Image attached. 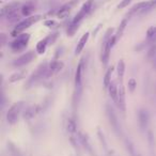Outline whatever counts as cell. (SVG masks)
<instances>
[{
    "label": "cell",
    "instance_id": "obj_1",
    "mask_svg": "<svg viewBox=\"0 0 156 156\" xmlns=\"http://www.w3.org/2000/svg\"><path fill=\"white\" fill-rule=\"evenodd\" d=\"M91 8H92V1H91V0L87 1V2L83 5V8L80 9V11L78 12L77 15L74 17V20H72L71 25L69 26V29H67V34H69V37H72V35H73L74 33L77 31L78 25L80 24L81 20H83V18L86 17V15L89 13L90 10H91Z\"/></svg>",
    "mask_w": 156,
    "mask_h": 156
},
{
    "label": "cell",
    "instance_id": "obj_2",
    "mask_svg": "<svg viewBox=\"0 0 156 156\" xmlns=\"http://www.w3.org/2000/svg\"><path fill=\"white\" fill-rule=\"evenodd\" d=\"M40 18H41V16H40V15H35V16H31V17H28V18H26V20H23V22L18 23V24L16 25L15 29L12 31L11 34L13 35V37H17V35H20V33H22L23 31L25 30V29L29 28L31 25H33L34 23H37V20H40Z\"/></svg>",
    "mask_w": 156,
    "mask_h": 156
},
{
    "label": "cell",
    "instance_id": "obj_3",
    "mask_svg": "<svg viewBox=\"0 0 156 156\" xmlns=\"http://www.w3.org/2000/svg\"><path fill=\"white\" fill-rule=\"evenodd\" d=\"M106 113H107V117H108L109 123H110L111 127L113 128V132L117 134V136H121L122 135L121 126H120L119 121H118V118H117V115H115V111H113V109L111 108L109 105L106 106Z\"/></svg>",
    "mask_w": 156,
    "mask_h": 156
},
{
    "label": "cell",
    "instance_id": "obj_4",
    "mask_svg": "<svg viewBox=\"0 0 156 156\" xmlns=\"http://www.w3.org/2000/svg\"><path fill=\"white\" fill-rule=\"evenodd\" d=\"M23 108V103H15L7 113V121L9 124H15L20 117V112Z\"/></svg>",
    "mask_w": 156,
    "mask_h": 156
},
{
    "label": "cell",
    "instance_id": "obj_5",
    "mask_svg": "<svg viewBox=\"0 0 156 156\" xmlns=\"http://www.w3.org/2000/svg\"><path fill=\"white\" fill-rule=\"evenodd\" d=\"M18 9H20V3L18 2L10 3V5H5V8H2V10L0 12V15H1V17H7L8 20L16 18V13H17Z\"/></svg>",
    "mask_w": 156,
    "mask_h": 156
},
{
    "label": "cell",
    "instance_id": "obj_6",
    "mask_svg": "<svg viewBox=\"0 0 156 156\" xmlns=\"http://www.w3.org/2000/svg\"><path fill=\"white\" fill-rule=\"evenodd\" d=\"M46 71H47V65L46 64H42L39 66V69L35 71V73L32 74L30 78H29L28 83H27V87L30 88L31 86H33L34 83H37L40 79H42L43 77L46 76Z\"/></svg>",
    "mask_w": 156,
    "mask_h": 156
},
{
    "label": "cell",
    "instance_id": "obj_7",
    "mask_svg": "<svg viewBox=\"0 0 156 156\" xmlns=\"http://www.w3.org/2000/svg\"><path fill=\"white\" fill-rule=\"evenodd\" d=\"M115 43H117V41H115V37H112L109 40H107L106 43H105L104 50H103V54H102V62H103V65H104V66H107V65H108L111 48L113 47V45H115Z\"/></svg>",
    "mask_w": 156,
    "mask_h": 156
},
{
    "label": "cell",
    "instance_id": "obj_8",
    "mask_svg": "<svg viewBox=\"0 0 156 156\" xmlns=\"http://www.w3.org/2000/svg\"><path fill=\"white\" fill-rule=\"evenodd\" d=\"M29 39H30V34H20L17 37V39L11 44V48L14 50V51H20V50H23L25 47L27 46L29 42Z\"/></svg>",
    "mask_w": 156,
    "mask_h": 156
},
{
    "label": "cell",
    "instance_id": "obj_9",
    "mask_svg": "<svg viewBox=\"0 0 156 156\" xmlns=\"http://www.w3.org/2000/svg\"><path fill=\"white\" fill-rule=\"evenodd\" d=\"M34 58V52L33 51H28L26 54L22 55L20 57H18L17 59L13 61V65L15 67H20V66H23V65H26L28 63H30L31 61L33 60Z\"/></svg>",
    "mask_w": 156,
    "mask_h": 156
},
{
    "label": "cell",
    "instance_id": "obj_10",
    "mask_svg": "<svg viewBox=\"0 0 156 156\" xmlns=\"http://www.w3.org/2000/svg\"><path fill=\"white\" fill-rule=\"evenodd\" d=\"M63 66H64V64H63V62H61V61H52V62H50L47 66L45 77L48 78V77H50V76L56 75L57 73H59V72L63 69Z\"/></svg>",
    "mask_w": 156,
    "mask_h": 156
},
{
    "label": "cell",
    "instance_id": "obj_11",
    "mask_svg": "<svg viewBox=\"0 0 156 156\" xmlns=\"http://www.w3.org/2000/svg\"><path fill=\"white\" fill-rule=\"evenodd\" d=\"M83 72V60H81V62L78 64L77 69H76V75H75V86H76V91H77L78 95H80V91H81Z\"/></svg>",
    "mask_w": 156,
    "mask_h": 156
},
{
    "label": "cell",
    "instance_id": "obj_12",
    "mask_svg": "<svg viewBox=\"0 0 156 156\" xmlns=\"http://www.w3.org/2000/svg\"><path fill=\"white\" fill-rule=\"evenodd\" d=\"M138 120H139V125H140V128L142 130H144L145 128L147 127V124H149V120H150V117H149V113H147V111L144 110V109H141V110H139Z\"/></svg>",
    "mask_w": 156,
    "mask_h": 156
},
{
    "label": "cell",
    "instance_id": "obj_13",
    "mask_svg": "<svg viewBox=\"0 0 156 156\" xmlns=\"http://www.w3.org/2000/svg\"><path fill=\"white\" fill-rule=\"evenodd\" d=\"M118 107L120 108V110L122 112H125L126 105H125V91H124V88L122 86H120L119 94H118Z\"/></svg>",
    "mask_w": 156,
    "mask_h": 156
},
{
    "label": "cell",
    "instance_id": "obj_14",
    "mask_svg": "<svg viewBox=\"0 0 156 156\" xmlns=\"http://www.w3.org/2000/svg\"><path fill=\"white\" fill-rule=\"evenodd\" d=\"M76 0H72V1H69V3H66V5H64L62 8L60 9V11H59V13H58V16L60 18H63V17H65V16L67 15V14L69 13V11H71V9L74 7V5H76Z\"/></svg>",
    "mask_w": 156,
    "mask_h": 156
},
{
    "label": "cell",
    "instance_id": "obj_15",
    "mask_svg": "<svg viewBox=\"0 0 156 156\" xmlns=\"http://www.w3.org/2000/svg\"><path fill=\"white\" fill-rule=\"evenodd\" d=\"M125 147H126V150H127L128 153H129L130 156H142V155H140V153H139L138 151H137L134 143H133L129 139H125Z\"/></svg>",
    "mask_w": 156,
    "mask_h": 156
},
{
    "label": "cell",
    "instance_id": "obj_16",
    "mask_svg": "<svg viewBox=\"0 0 156 156\" xmlns=\"http://www.w3.org/2000/svg\"><path fill=\"white\" fill-rule=\"evenodd\" d=\"M89 35H90L89 32H87L81 37V39L79 40V42H78V44H77V47H76V49H75L76 54H80L81 52V50H83V47L86 46V43H87L88 40H89Z\"/></svg>",
    "mask_w": 156,
    "mask_h": 156
},
{
    "label": "cell",
    "instance_id": "obj_17",
    "mask_svg": "<svg viewBox=\"0 0 156 156\" xmlns=\"http://www.w3.org/2000/svg\"><path fill=\"white\" fill-rule=\"evenodd\" d=\"M147 1H143V2H139V3H137V5H135L134 7L130 9L129 13L127 14V17L133 15L134 13H137V12H143L145 7H147Z\"/></svg>",
    "mask_w": 156,
    "mask_h": 156
},
{
    "label": "cell",
    "instance_id": "obj_18",
    "mask_svg": "<svg viewBox=\"0 0 156 156\" xmlns=\"http://www.w3.org/2000/svg\"><path fill=\"white\" fill-rule=\"evenodd\" d=\"M49 42H50L49 37L42 40V41H40L37 45V51L39 52V54H44V51H45V49H46V46L49 44Z\"/></svg>",
    "mask_w": 156,
    "mask_h": 156
},
{
    "label": "cell",
    "instance_id": "obj_19",
    "mask_svg": "<svg viewBox=\"0 0 156 156\" xmlns=\"http://www.w3.org/2000/svg\"><path fill=\"white\" fill-rule=\"evenodd\" d=\"M37 108L35 106L29 107V108L27 109L26 111H25V113H24V119L25 120H30V119H32V118L34 117L35 115H37Z\"/></svg>",
    "mask_w": 156,
    "mask_h": 156
},
{
    "label": "cell",
    "instance_id": "obj_20",
    "mask_svg": "<svg viewBox=\"0 0 156 156\" xmlns=\"http://www.w3.org/2000/svg\"><path fill=\"white\" fill-rule=\"evenodd\" d=\"M108 91H109L110 98L117 103L118 102V94H119V91H118V89H117V86H115V83H110V86H109V88H108Z\"/></svg>",
    "mask_w": 156,
    "mask_h": 156
},
{
    "label": "cell",
    "instance_id": "obj_21",
    "mask_svg": "<svg viewBox=\"0 0 156 156\" xmlns=\"http://www.w3.org/2000/svg\"><path fill=\"white\" fill-rule=\"evenodd\" d=\"M126 25H127V18H125V20H122V23H121V25H120L119 29H118L117 33H115V34L113 35V37H115V41H118V40H119L120 37H122V34H123L124 30H125Z\"/></svg>",
    "mask_w": 156,
    "mask_h": 156
},
{
    "label": "cell",
    "instance_id": "obj_22",
    "mask_svg": "<svg viewBox=\"0 0 156 156\" xmlns=\"http://www.w3.org/2000/svg\"><path fill=\"white\" fill-rule=\"evenodd\" d=\"M113 72V67H109L108 69H107L106 74H105V77H104V87L106 88V89H108L109 86H110V80H111V74H112Z\"/></svg>",
    "mask_w": 156,
    "mask_h": 156
},
{
    "label": "cell",
    "instance_id": "obj_23",
    "mask_svg": "<svg viewBox=\"0 0 156 156\" xmlns=\"http://www.w3.org/2000/svg\"><path fill=\"white\" fill-rule=\"evenodd\" d=\"M147 40L152 43H155L156 42V27H151V28L147 30Z\"/></svg>",
    "mask_w": 156,
    "mask_h": 156
},
{
    "label": "cell",
    "instance_id": "obj_24",
    "mask_svg": "<svg viewBox=\"0 0 156 156\" xmlns=\"http://www.w3.org/2000/svg\"><path fill=\"white\" fill-rule=\"evenodd\" d=\"M25 76H26V72H17V73L13 74V75L10 77L9 81H10V83H15V81L23 79Z\"/></svg>",
    "mask_w": 156,
    "mask_h": 156
},
{
    "label": "cell",
    "instance_id": "obj_25",
    "mask_svg": "<svg viewBox=\"0 0 156 156\" xmlns=\"http://www.w3.org/2000/svg\"><path fill=\"white\" fill-rule=\"evenodd\" d=\"M118 75H119V77L123 78L124 76V71H125V64H124V61L123 60H120L119 62H118Z\"/></svg>",
    "mask_w": 156,
    "mask_h": 156
},
{
    "label": "cell",
    "instance_id": "obj_26",
    "mask_svg": "<svg viewBox=\"0 0 156 156\" xmlns=\"http://www.w3.org/2000/svg\"><path fill=\"white\" fill-rule=\"evenodd\" d=\"M67 130H69V133H75V130H76L75 121H73V120H71V119L67 121Z\"/></svg>",
    "mask_w": 156,
    "mask_h": 156
},
{
    "label": "cell",
    "instance_id": "obj_27",
    "mask_svg": "<svg viewBox=\"0 0 156 156\" xmlns=\"http://www.w3.org/2000/svg\"><path fill=\"white\" fill-rule=\"evenodd\" d=\"M32 11H33V7L31 5H26L22 10L23 14H24V15H26V16H28L30 13H32Z\"/></svg>",
    "mask_w": 156,
    "mask_h": 156
},
{
    "label": "cell",
    "instance_id": "obj_28",
    "mask_svg": "<svg viewBox=\"0 0 156 156\" xmlns=\"http://www.w3.org/2000/svg\"><path fill=\"white\" fill-rule=\"evenodd\" d=\"M155 7H156V0H150V1H147V7H145L144 11H143L142 13H144V12L150 11V10L153 9V8H155Z\"/></svg>",
    "mask_w": 156,
    "mask_h": 156
},
{
    "label": "cell",
    "instance_id": "obj_29",
    "mask_svg": "<svg viewBox=\"0 0 156 156\" xmlns=\"http://www.w3.org/2000/svg\"><path fill=\"white\" fill-rule=\"evenodd\" d=\"M156 55V45H153L151 48H150V50L147 51V58L151 59V58H154Z\"/></svg>",
    "mask_w": 156,
    "mask_h": 156
},
{
    "label": "cell",
    "instance_id": "obj_30",
    "mask_svg": "<svg viewBox=\"0 0 156 156\" xmlns=\"http://www.w3.org/2000/svg\"><path fill=\"white\" fill-rule=\"evenodd\" d=\"M136 86H137V83H136V80H135L134 78H132V79H129V80H128V89H129L130 92L134 91L135 88H136Z\"/></svg>",
    "mask_w": 156,
    "mask_h": 156
},
{
    "label": "cell",
    "instance_id": "obj_31",
    "mask_svg": "<svg viewBox=\"0 0 156 156\" xmlns=\"http://www.w3.org/2000/svg\"><path fill=\"white\" fill-rule=\"evenodd\" d=\"M130 1H132V0H123V1H121V2H120V5H118V8H119V9H123V8L127 7V5H129Z\"/></svg>",
    "mask_w": 156,
    "mask_h": 156
},
{
    "label": "cell",
    "instance_id": "obj_32",
    "mask_svg": "<svg viewBox=\"0 0 156 156\" xmlns=\"http://www.w3.org/2000/svg\"><path fill=\"white\" fill-rule=\"evenodd\" d=\"M0 39H1V44H2V45H5V40H7V37H5V34L1 33V34H0Z\"/></svg>",
    "mask_w": 156,
    "mask_h": 156
},
{
    "label": "cell",
    "instance_id": "obj_33",
    "mask_svg": "<svg viewBox=\"0 0 156 156\" xmlns=\"http://www.w3.org/2000/svg\"><path fill=\"white\" fill-rule=\"evenodd\" d=\"M54 24H55V23L54 22H50V20H49V22H46L45 23L46 26H51V25H54Z\"/></svg>",
    "mask_w": 156,
    "mask_h": 156
}]
</instances>
